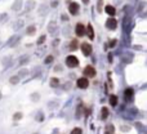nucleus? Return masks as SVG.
Instances as JSON below:
<instances>
[{
    "mask_svg": "<svg viewBox=\"0 0 147 134\" xmlns=\"http://www.w3.org/2000/svg\"><path fill=\"white\" fill-rule=\"evenodd\" d=\"M83 2H84V3L86 4V3H89V0H83Z\"/></svg>",
    "mask_w": 147,
    "mask_h": 134,
    "instance_id": "obj_25",
    "label": "nucleus"
},
{
    "mask_svg": "<svg viewBox=\"0 0 147 134\" xmlns=\"http://www.w3.org/2000/svg\"><path fill=\"white\" fill-rule=\"evenodd\" d=\"M71 134H81V129H80V128H75V129L71 131Z\"/></svg>",
    "mask_w": 147,
    "mask_h": 134,
    "instance_id": "obj_16",
    "label": "nucleus"
},
{
    "mask_svg": "<svg viewBox=\"0 0 147 134\" xmlns=\"http://www.w3.org/2000/svg\"><path fill=\"white\" fill-rule=\"evenodd\" d=\"M84 75L85 77H94L96 76V70L93 66H86L84 69Z\"/></svg>",
    "mask_w": 147,
    "mask_h": 134,
    "instance_id": "obj_3",
    "label": "nucleus"
},
{
    "mask_svg": "<svg viewBox=\"0 0 147 134\" xmlns=\"http://www.w3.org/2000/svg\"><path fill=\"white\" fill-rule=\"evenodd\" d=\"M66 64L71 67V69H74V67H76L79 64V59L77 57H75V55H69V57L66 58Z\"/></svg>",
    "mask_w": 147,
    "mask_h": 134,
    "instance_id": "obj_1",
    "label": "nucleus"
},
{
    "mask_svg": "<svg viewBox=\"0 0 147 134\" xmlns=\"http://www.w3.org/2000/svg\"><path fill=\"white\" fill-rule=\"evenodd\" d=\"M26 59H27V57H22L21 61H19V63H21V64H22V63H26Z\"/></svg>",
    "mask_w": 147,
    "mask_h": 134,
    "instance_id": "obj_21",
    "label": "nucleus"
},
{
    "mask_svg": "<svg viewBox=\"0 0 147 134\" xmlns=\"http://www.w3.org/2000/svg\"><path fill=\"white\" fill-rule=\"evenodd\" d=\"M86 32H88V36H89V39L92 40V39L94 38V31H93L92 25H88V27H86Z\"/></svg>",
    "mask_w": 147,
    "mask_h": 134,
    "instance_id": "obj_8",
    "label": "nucleus"
},
{
    "mask_svg": "<svg viewBox=\"0 0 147 134\" xmlns=\"http://www.w3.org/2000/svg\"><path fill=\"white\" fill-rule=\"evenodd\" d=\"M110 105L111 106H116L117 105V97L116 95H114V94L110 95Z\"/></svg>",
    "mask_w": 147,
    "mask_h": 134,
    "instance_id": "obj_11",
    "label": "nucleus"
},
{
    "mask_svg": "<svg viewBox=\"0 0 147 134\" xmlns=\"http://www.w3.org/2000/svg\"><path fill=\"white\" fill-rule=\"evenodd\" d=\"M21 116H22V115H21V114H17V115H16V116H14V119H18V117H19V119H21Z\"/></svg>",
    "mask_w": 147,
    "mask_h": 134,
    "instance_id": "obj_23",
    "label": "nucleus"
},
{
    "mask_svg": "<svg viewBox=\"0 0 147 134\" xmlns=\"http://www.w3.org/2000/svg\"><path fill=\"white\" fill-rule=\"evenodd\" d=\"M10 83H12V84H17V83H18V77H17V76L10 77Z\"/></svg>",
    "mask_w": 147,
    "mask_h": 134,
    "instance_id": "obj_18",
    "label": "nucleus"
},
{
    "mask_svg": "<svg viewBox=\"0 0 147 134\" xmlns=\"http://www.w3.org/2000/svg\"><path fill=\"white\" fill-rule=\"evenodd\" d=\"M34 32H35V26H30L27 28V34H28V35H32Z\"/></svg>",
    "mask_w": 147,
    "mask_h": 134,
    "instance_id": "obj_14",
    "label": "nucleus"
},
{
    "mask_svg": "<svg viewBox=\"0 0 147 134\" xmlns=\"http://www.w3.org/2000/svg\"><path fill=\"white\" fill-rule=\"evenodd\" d=\"M81 52H83V54L84 55H90L92 54V45L90 44H88V43H83L81 44Z\"/></svg>",
    "mask_w": 147,
    "mask_h": 134,
    "instance_id": "obj_4",
    "label": "nucleus"
},
{
    "mask_svg": "<svg viewBox=\"0 0 147 134\" xmlns=\"http://www.w3.org/2000/svg\"><path fill=\"white\" fill-rule=\"evenodd\" d=\"M76 85L80 88V89H85V88H88V85H89L88 77H80V79L76 81Z\"/></svg>",
    "mask_w": 147,
    "mask_h": 134,
    "instance_id": "obj_6",
    "label": "nucleus"
},
{
    "mask_svg": "<svg viewBox=\"0 0 147 134\" xmlns=\"http://www.w3.org/2000/svg\"><path fill=\"white\" fill-rule=\"evenodd\" d=\"M125 98H127V100H132V98H133V89H127L125 90Z\"/></svg>",
    "mask_w": 147,
    "mask_h": 134,
    "instance_id": "obj_10",
    "label": "nucleus"
},
{
    "mask_svg": "<svg viewBox=\"0 0 147 134\" xmlns=\"http://www.w3.org/2000/svg\"><path fill=\"white\" fill-rule=\"evenodd\" d=\"M53 61V55H48L47 58H45V63H50Z\"/></svg>",
    "mask_w": 147,
    "mask_h": 134,
    "instance_id": "obj_19",
    "label": "nucleus"
},
{
    "mask_svg": "<svg viewBox=\"0 0 147 134\" xmlns=\"http://www.w3.org/2000/svg\"><path fill=\"white\" fill-rule=\"evenodd\" d=\"M106 27L110 28V30H115L117 27V19H115V18H108L106 21Z\"/></svg>",
    "mask_w": 147,
    "mask_h": 134,
    "instance_id": "obj_5",
    "label": "nucleus"
},
{
    "mask_svg": "<svg viewBox=\"0 0 147 134\" xmlns=\"http://www.w3.org/2000/svg\"><path fill=\"white\" fill-rule=\"evenodd\" d=\"M44 40H45V36L43 35V36H40V39L38 40V44H43V43H44Z\"/></svg>",
    "mask_w": 147,
    "mask_h": 134,
    "instance_id": "obj_20",
    "label": "nucleus"
},
{
    "mask_svg": "<svg viewBox=\"0 0 147 134\" xmlns=\"http://www.w3.org/2000/svg\"><path fill=\"white\" fill-rule=\"evenodd\" d=\"M115 43H116V40H112V41L110 43V47H114V45H115Z\"/></svg>",
    "mask_w": 147,
    "mask_h": 134,
    "instance_id": "obj_22",
    "label": "nucleus"
},
{
    "mask_svg": "<svg viewBox=\"0 0 147 134\" xmlns=\"http://www.w3.org/2000/svg\"><path fill=\"white\" fill-rule=\"evenodd\" d=\"M76 48H77V40H72L71 44H70V49L71 50H75Z\"/></svg>",
    "mask_w": 147,
    "mask_h": 134,
    "instance_id": "obj_12",
    "label": "nucleus"
},
{
    "mask_svg": "<svg viewBox=\"0 0 147 134\" xmlns=\"http://www.w3.org/2000/svg\"><path fill=\"white\" fill-rule=\"evenodd\" d=\"M17 39H18L17 36H13V38H12V41H9L8 44H9V45H10V47H13V45H14V44L17 43Z\"/></svg>",
    "mask_w": 147,
    "mask_h": 134,
    "instance_id": "obj_15",
    "label": "nucleus"
},
{
    "mask_svg": "<svg viewBox=\"0 0 147 134\" xmlns=\"http://www.w3.org/2000/svg\"><path fill=\"white\" fill-rule=\"evenodd\" d=\"M50 81H52V83H50L52 86H57V85H58V79H52Z\"/></svg>",
    "mask_w": 147,
    "mask_h": 134,
    "instance_id": "obj_17",
    "label": "nucleus"
},
{
    "mask_svg": "<svg viewBox=\"0 0 147 134\" xmlns=\"http://www.w3.org/2000/svg\"><path fill=\"white\" fill-rule=\"evenodd\" d=\"M85 32H86V28L83 23H77L76 27H75V34L77 36H84L85 35Z\"/></svg>",
    "mask_w": 147,
    "mask_h": 134,
    "instance_id": "obj_2",
    "label": "nucleus"
},
{
    "mask_svg": "<svg viewBox=\"0 0 147 134\" xmlns=\"http://www.w3.org/2000/svg\"><path fill=\"white\" fill-rule=\"evenodd\" d=\"M105 10H106V13H107V14H110V16H114V14L116 13L115 8H114V7H111V5H107V7L105 8Z\"/></svg>",
    "mask_w": 147,
    "mask_h": 134,
    "instance_id": "obj_9",
    "label": "nucleus"
},
{
    "mask_svg": "<svg viewBox=\"0 0 147 134\" xmlns=\"http://www.w3.org/2000/svg\"><path fill=\"white\" fill-rule=\"evenodd\" d=\"M27 72H26V70H22V72H21V75H26Z\"/></svg>",
    "mask_w": 147,
    "mask_h": 134,
    "instance_id": "obj_24",
    "label": "nucleus"
},
{
    "mask_svg": "<svg viewBox=\"0 0 147 134\" xmlns=\"http://www.w3.org/2000/svg\"><path fill=\"white\" fill-rule=\"evenodd\" d=\"M69 12L71 13V14H77V12H79V4L77 3H71L70 5H69Z\"/></svg>",
    "mask_w": 147,
    "mask_h": 134,
    "instance_id": "obj_7",
    "label": "nucleus"
},
{
    "mask_svg": "<svg viewBox=\"0 0 147 134\" xmlns=\"http://www.w3.org/2000/svg\"><path fill=\"white\" fill-rule=\"evenodd\" d=\"M107 116H108V110L106 107H103L102 108V119L105 120V119H107Z\"/></svg>",
    "mask_w": 147,
    "mask_h": 134,
    "instance_id": "obj_13",
    "label": "nucleus"
}]
</instances>
